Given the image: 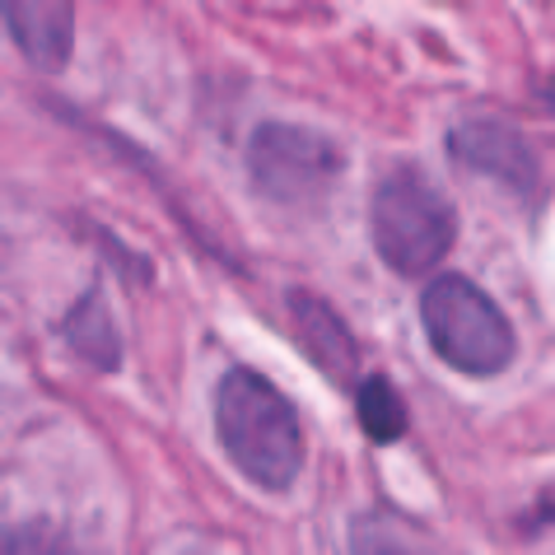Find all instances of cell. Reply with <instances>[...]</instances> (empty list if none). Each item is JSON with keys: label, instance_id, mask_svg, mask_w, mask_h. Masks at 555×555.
<instances>
[{"label": "cell", "instance_id": "cell-1", "mask_svg": "<svg viewBox=\"0 0 555 555\" xmlns=\"http://www.w3.org/2000/svg\"><path fill=\"white\" fill-rule=\"evenodd\" d=\"M210 429L224 462L261 495H289L308 467L299 406L248 364H229L210 392Z\"/></svg>", "mask_w": 555, "mask_h": 555}, {"label": "cell", "instance_id": "cell-2", "mask_svg": "<svg viewBox=\"0 0 555 555\" xmlns=\"http://www.w3.org/2000/svg\"><path fill=\"white\" fill-rule=\"evenodd\" d=\"M369 234L397 281H429L457 248L462 220L453 196L429 178L425 164L392 159L369 196Z\"/></svg>", "mask_w": 555, "mask_h": 555}, {"label": "cell", "instance_id": "cell-3", "mask_svg": "<svg viewBox=\"0 0 555 555\" xmlns=\"http://www.w3.org/2000/svg\"><path fill=\"white\" fill-rule=\"evenodd\" d=\"M421 332L439 364H449L462 378H500L518 360V332L508 322L504 304L481 281L462 271L429 275L421 289Z\"/></svg>", "mask_w": 555, "mask_h": 555}, {"label": "cell", "instance_id": "cell-4", "mask_svg": "<svg viewBox=\"0 0 555 555\" xmlns=\"http://www.w3.org/2000/svg\"><path fill=\"white\" fill-rule=\"evenodd\" d=\"M346 145L304 121H257L243 141L248 188L271 206L318 210L346 178Z\"/></svg>", "mask_w": 555, "mask_h": 555}, {"label": "cell", "instance_id": "cell-5", "mask_svg": "<svg viewBox=\"0 0 555 555\" xmlns=\"http://www.w3.org/2000/svg\"><path fill=\"white\" fill-rule=\"evenodd\" d=\"M449 159L462 168V173L490 178L500 182L504 192H514L518 202H528L532 210L546 206V173L542 159H537L532 141L522 135L514 121L500 117H467L449 131Z\"/></svg>", "mask_w": 555, "mask_h": 555}, {"label": "cell", "instance_id": "cell-6", "mask_svg": "<svg viewBox=\"0 0 555 555\" xmlns=\"http://www.w3.org/2000/svg\"><path fill=\"white\" fill-rule=\"evenodd\" d=\"M285 313H289V332H295L299 350L308 354V364L318 369L322 378H332L336 388H354V374H360V336L346 322V313L336 308L327 295H318V289L308 285H285Z\"/></svg>", "mask_w": 555, "mask_h": 555}, {"label": "cell", "instance_id": "cell-7", "mask_svg": "<svg viewBox=\"0 0 555 555\" xmlns=\"http://www.w3.org/2000/svg\"><path fill=\"white\" fill-rule=\"evenodd\" d=\"M5 34L20 56L42 75H61L75 52V5L70 0H5Z\"/></svg>", "mask_w": 555, "mask_h": 555}, {"label": "cell", "instance_id": "cell-8", "mask_svg": "<svg viewBox=\"0 0 555 555\" xmlns=\"http://www.w3.org/2000/svg\"><path fill=\"white\" fill-rule=\"evenodd\" d=\"M52 332L85 369H94V374H121L127 346H121V327H117L113 308H107L103 275H94V281L75 295V304L52 322Z\"/></svg>", "mask_w": 555, "mask_h": 555}, {"label": "cell", "instance_id": "cell-9", "mask_svg": "<svg viewBox=\"0 0 555 555\" xmlns=\"http://www.w3.org/2000/svg\"><path fill=\"white\" fill-rule=\"evenodd\" d=\"M350 402H354V421H360L369 443H378V449H392V443L406 439L411 411H406L402 388H397L388 374H364L350 388Z\"/></svg>", "mask_w": 555, "mask_h": 555}, {"label": "cell", "instance_id": "cell-10", "mask_svg": "<svg viewBox=\"0 0 555 555\" xmlns=\"http://www.w3.org/2000/svg\"><path fill=\"white\" fill-rule=\"evenodd\" d=\"M350 551H425L429 546V532L421 528L415 518H406L402 508H392V504H374V508H364V514H354L350 518Z\"/></svg>", "mask_w": 555, "mask_h": 555}, {"label": "cell", "instance_id": "cell-11", "mask_svg": "<svg viewBox=\"0 0 555 555\" xmlns=\"http://www.w3.org/2000/svg\"><path fill=\"white\" fill-rule=\"evenodd\" d=\"M89 238H99V253H103V257L117 267V275H121V281H127V289H131V285L150 289L154 281H159V267H154V257H145V253L127 248V243H121V238H117L107 224H99V220H94V224H89Z\"/></svg>", "mask_w": 555, "mask_h": 555}, {"label": "cell", "instance_id": "cell-12", "mask_svg": "<svg viewBox=\"0 0 555 555\" xmlns=\"http://www.w3.org/2000/svg\"><path fill=\"white\" fill-rule=\"evenodd\" d=\"M70 542L61 537V528H52V518H28V522H10L5 528V551H66Z\"/></svg>", "mask_w": 555, "mask_h": 555}, {"label": "cell", "instance_id": "cell-13", "mask_svg": "<svg viewBox=\"0 0 555 555\" xmlns=\"http://www.w3.org/2000/svg\"><path fill=\"white\" fill-rule=\"evenodd\" d=\"M546 528H551V486H542V495L532 500V514H528V522H522V537L532 542V537L546 532Z\"/></svg>", "mask_w": 555, "mask_h": 555}]
</instances>
